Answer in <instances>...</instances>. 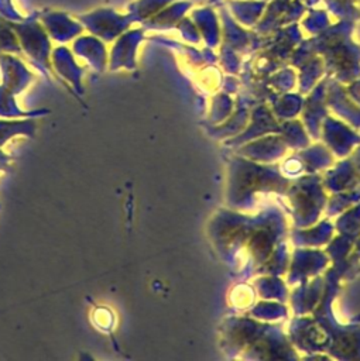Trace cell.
<instances>
[{
    "label": "cell",
    "mask_w": 360,
    "mask_h": 361,
    "mask_svg": "<svg viewBox=\"0 0 360 361\" xmlns=\"http://www.w3.org/2000/svg\"><path fill=\"white\" fill-rule=\"evenodd\" d=\"M7 164V157L0 151V168H3Z\"/></svg>",
    "instance_id": "obj_3"
},
{
    "label": "cell",
    "mask_w": 360,
    "mask_h": 361,
    "mask_svg": "<svg viewBox=\"0 0 360 361\" xmlns=\"http://www.w3.org/2000/svg\"><path fill=\"white\" fill-rule=\"evenodd\" d=\"M32 130H34V126L30 121H17V123L0 121V145L14 134H20V133L31 134Z\"/></svg>",
    "instance_id": "obj_2"
},
{
    "label": "cell",
    "mask_w": 360,
    "mask_h": 361,
    "mask_svg": "<svg viewBox=\"0 0 360 361\" xmlns=\"http://www.w3.org/2000/svg\"><path fill=\"white\" fill-rule=\"evenodd\" d=\"M48 110H41V111H21L11 96V92L7 89L0 87V116L11 117V116H41L47 114Z\"/></svg>",
    "instance_id": "obj_1"
}]
</instances>
